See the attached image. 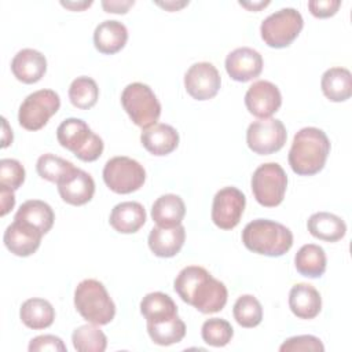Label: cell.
I'll list each match as a JSON object with an SVG mask.
<instances>
[{"label": "cell", "mask_w": 352, "mask_h": 352, "mask_svg": "<svg viewBox=\"0 0 352 352\" xmlns=\"http://www.w3.org/2000/svg\"><path fill=\"white\" fill-rule=\"evenodd\" d=\"M135 4L133 0H126V1H114V0H103L102 7L104 8L106 12H113V14H125L129 7Z\"/></svg>", "instance_id": "42"}, {"label": "cell", "mask_w": 352, "mask_h": 352, "mask_svg": "<svg viewBox=\"0 0 352 352\" xmlns=\"http://www.w3.org/2000/svg\"><path fill=\"white\" fill-rule=\"evenodd\" d=\"M72 341L78 352H103L107 346L106 334L94 323L77 327L72 334Z\"/></svg>", "instance_id": "33"}, {"label": "cell", "mask_w": 352, "mask_h": 352, "mask_svg": "<svg viewBox=\"0 0 352 352\" xmlns=\"http://www.w3.org/2000/svg\"><path fill=\"white\" fill-rule=\"evenodd\" d=\"M59 144L84 162L96 161L103 153V140L81 118H66L56 129Z\"/></svg>", "instance_id": "5"}, {"label": "cell", "mask_w": 352, "mask_h": 352, "mask_svg": "<svg viewBox=\"0 0 352 352\" xmlns=\"http://www.w3.org/2000/svg\"><path fill=\"white\" fill-rule=\"evenodd\" d=\"M19 318L26 327L33 330H43L54 323L55 309L50 301L33 297L22 302Z\"/></svg>", "instance_id": "25"}, {"label": "cell", "mask_w": 352, "mask_h": 352, "mask_svg": "<svg viewBox=\"0 0 352 352\" xmlns=\"http://www.w3.org/2000/svg\"><path fill=\"white\" fill-rule=\"evenodd\" d=\"M147 331L154 344L168 346L177 344L184 338L186 324L179 316H175L169 320L147 323Z\"/></svg>", "instance_id": "31"}, {"label": "cell", "mask_w": 352, "mask_h": 352, "mask_svg": "<svg viewBox=\"0 0 352 352\" xmlns=\"http://www.w3.org/2000/svg\"><path fill=\"white\" fill-rule=\"evenodd\" d=\"M128 40V30L124 23L113 19L100 22L94 32L95 48L106 55L121 51Z\"/></svg>", "instance_id": "23"}, {"label": "cell", "mask_w": 352, "mask_h": 352, "mask_svg": "<svg viewBox=\"0 0 352 352\" xmlns=\"http://www.w3.org/2000/svg\"><path fill=\"white\" fill-rule=\"evenodd\" d=\"M186 214L183 199L176 194H164L155 199L151 208V217L158 227H175L182 224Z\"/></svg>", "instance_id": "26"}, {"label": "cell", "mask_w": 352, "mask_h": 352, "mask_svg": "<svg viewBox=\"0 0 352 352\" xmlns=\"http://www.w3.org/2000/svg\"><path fill=\"white\" fill-rule=\"evenodd\" d=\"M0 198H1V216H6L15 205V195H14V190L0 184Z\"/></svg>", "instance_id": "41"}, {"label": "cell", "mask_w": 352, "mask_h": 352, "mask_svg": "<svg viewBox=\"0 0 352 352\" xmlns=\"http://www.w3.org/2000/svg\"><path fill=\"white\" fill-rule=\"evenodd\" d=\"M246 205L245 194L236 187H224L216 192L212 204V220L221 230L238 226Z\"/></svg>", "instance_id": "12"}, {"label": "cell", "mask_w": 352, "mask_h": 352, "mask_svg": "<svg viewBox=\"0 0 352 352\" xmlns=\"http://www.w3.org/2000/svg\"><path fill=\"white\" fill-rule=\"evenodd\" d=\"M60 198L70 205L80 206L89 202L95 192V182L89 173L80 168H73L58 183Z\"/></svg>", "instance_id": "15"}, {"label": "cell", "mask_w": 352, "mask_h": 352, "mask_svg": "<svg viewBox=\"0 0 352 352\" xmlns=\"http://www.w3.org/2000/svg\"><path fill=\"white\" fill-rule=\"evenodd\" d=\"M280 352H323L324 346L322 341L309 334L304 336H294L283 341V344L279 346Z\"/></svg>", "instance_id": "38"}, {"label": "cell", "mask_w": 352, "mask_h": 352, "mask_svg": "<svg viewBox=\"0 0 352 352\" xmlns=\"http://www.w3.org/2000/svg\"><path fill=\"white\" fill-rule=\"evenodd\" d=\"M323 95L331 102H344L352 95V76L345 67L327 69L320 80Z\"/></svg>", "instance_id": "27"}, {"label": "cell", "mask_w": 352, "mask_h": 352, "mask_svg": "<svg viewBox=\"0 0 352 352\" xmlns=\"http://www.w3.org/2000/svg\"><path fill=\"white\" fill-rule=\"evenodd\" d=\"M157 4H158L160 7H164L165 10L176 11V10H179V8L184 7V6H187V4H188V1H180V3H177V1H165V3H162V1H157Z\"/></svg>", "instance_id": "44"}, {"label": "cell", "mask_w": 352, "mask_h": 352, "mask_svg": "<svg viewBox=\"0 0 352 352\" xmlns=\"http://www.w3.org/2000/svg\"><path fill=\"white\" fill-rule=\"evenodd\" d=\"M341 6L340 0H311L308 1V8L311 14L316 18L333 16Z\"/></svg>", "instance_id": "40"}, {"label": "cell", "mask_w": 352, "mask_h": 352, "mask_svg": "<svg viewBox=\"0 0 352 352\" xmlns=\"http://www.w3.org/2000/svg\"><path fill=\"white\" fill-rule=\"evenodd\" d=\"M25 182V168L12 158L0 160V184L18 190Z\"/></svg>", "instance_id": "37"}, {"label": "cell", "mask_w": 352, "mask_h": 352, "mask_svg": "<svg viewBox=\"0 0 352 352\" xmlns=\"http://www.w3.org/2000/svg\"><path fill=\"white\" fill-rule=\"evenodd\" d=\"M29 351L30 352H37V351H59L65 352L66 345L63 344L62 338L52 336V334H44V336H37L30 340L29 342Z\"/></svg>", "instance_id": "39"}, {"label": "cell", "mask_w": 352, "mask_h": 352, "mask_svg": "<svg viewBox=\"0 0 352 352\" xmlns=\"http://www.w3.org/2000/svg\"><path fill=\"white\" fill-rule=\"evenodd\" d=\"M220 74L209 62L194 63L184 74L186 91L197 100H208L214 98L220 89Z\"/></svg>", "instance_id": "13"}, {"label": "cell", "mask_w": 352, "mask_h": 352, "mask_svg": "<svg viewBox=\"0 0 352 352\" xmlns=\"http://www.w3.org/2000/svg\"><path fill=\"white\" fill-rule=\"evenodd\" d=\"M330 153L327 135L315 126L300 129L289 151V165L300 176H312L320 172Z\"/></svg>", "instance_id": "2"}, {"label": "cell", "mask_w": 352, "mask_h": 352, "mask_svg": "<svg viewBox=\"0 0 352 352\" xmlns=\"http://www.w3.org/2000/svg\"><path fill=\"white\" fill-rule=\"evenodd\" d=\"M175 292L179 297L202 314H214L227 302V287L213 278L204 267H184L175 279Z\"/></svg>", "instance_id": "1"}, {"label": "cell", "mask_w": 352, "mask_h": 352, "mask_svg": "<svg viewBox=\"0 0 352 352\" xmlns=\"http://www.w3.org/2000/svg\"><path fill=\"white\" fill-rule=\"evenodd\" d=\"M242 242L253 253L279 257L293 246V234L286 226L278 221L256 219L245 226Z\"/></svg>", "instance_id": "3"}, {"label": "cell", "mask_w": 352, "mask_h": 352, "mask_svg": "<svg viewBox=\"0 0 352 352\" xmlns=\"http://www.w3.org/2000/svg\"><path fill=\"white\" fill-rule=\"evenodd\" d=\"M59 95L52 89H38L29 94L19 106V125L28 131L41 129L59 110Z\"/></svg>", "instance_id": "10"}, {"label": "cell", "mask_w": 352, "mask_h": 352, "mask_svg": "<svg viewBox=\"0 0 352 352\" xmlns=\"http://www.w3.org/2000/svg\"><path fill=\"white\" fill-rule=\"evenodd\" d=\"M109 223L117 232L133 234L144 226L146 210L139 202L125 201L111 209Z\"/></svg>", "instance_id": "21"}, {"label": "cell", "mask_w": 352, "mask_h": 352, "mask_svg": "<svg viewBox=\"0 0 352 352\" xmlns=\"http://www.w3.org/2000/svg\"><path fill=\"white\" fill-rule=\"evenodd\" d=\"M60 4L66 8L74 10V11H81L92 4V1H80V3H69V1H60Z\"/></svg>", "instance_id": "45"}, {"label": "cell", "mask_w": 352, "mask_h": 352, "mask_svg": "<svg viewBox=\"0 0 352 352\" xmlns=\"http://www.w3.org/2000/svg\"><path fill=\"white\" fill-rule=\"evenodd\" d=\"M245 104L250 114L258 118H270L282 104L279 88L267 80L253 82L245 94Z\"/></svg>", "instance_id": "14"}, {"label": "cell", "mask_w": 352, "mask_h": 352, "mask_svg": "<svg viewBox=\"0 0 352 352\" xmlns=\"http://www.w3.org/2000/svg\"><path fill=\"white\" fill-rule=\"evenodd\" d=\"M287 139V132L280 120L261 118L253 121L246 131L249 148L258 155H268L279 151Z\"/></svg>", "instance_id": "11"}, {"label": "cell", "mask_w": 352, "mask_h": 352, "mask_svg": "<svg viewBox=\"0 0 352 352\" xmlns=\"http://www.w3.org/2000/svg\"><path fill=\"white\" fill-rule=\"evenodd\" d=\"M226 70L232 80L246 82L260 76L263 58L258 51L250 47H239L227 55Z\"/></svg>", "instance_id": "17"}, {"label": "cell", "mask_w": 352, "mask_h": 352, "mask_svg": "<svg viewBox=\"0 0 352 352\" xmlns=\"http://www.w3.org/2000/svg\"><path fill=\"white\" fill-rule=\"evenodd\" d=\"M287 187V175L276 162L260 165L252 176V191L256 201L265 206H278L285 197Z\"/></svg>", "instance_id": "8"}, {"label": "cell", "mask_w": 352, "mask_h": 352, "mask_svg": "<svg viewBox=\"0 0 352 352\" xmlns=\"http://www.w3.org/2000/svg\"><path fill=\"white\" fill-rule=\"evenodd\" d=\"M304 26L301 14L292 7L280 8L268 15L260 25V34L271 48L289 47Z\"/></svg>", "instance_id": "7"}, {"label": "cell", "mask_w": 352, "mask_h": 352, "mask_svg": "<svg viewBox=\"0 0 352 352\" xmlns=\"http://www.w3.org/2000/svg\"><path fill=\"white\" fill-rule=\"evenodd\" d=\"M3 129H4V133H3V144L1 147H7L10 143H12V131L8 128V122L7 120L3 117Z\"/></svg>", "instance_id": "43"}, {"label": "cell", "mask_w": 352, "mask_h": 352, "mask_svg": "<svg viewBox=\"0 0 352 352\" xmlns=\"http://www.w3.org/2000/svg\"><path fill=\"white\" fill-rule=\"evenodd\" d=\"M121 104L135 125L148 128L157 124L161 104L153 89L143 82L128 84L121 94Z\"/></svg>", "instance_id": "6"}, {"label": "cell", "mask_w": 352, "mask_h": 352, "mask_svg": "<svg viewBox=\"0 0 352 352\" xmlns=\"http://www.w3.org/2000/svg\"><path fill=\"white\" fill-rule=\"evenodd\" d=\"M140 142L143 147L153 155H168L177 147L179 133L173 126L157 122L143 129Z\"/></svg>", "instance_id": "20"}, {"label": "cell", "mask_w": 352, "mask_h": 352, "mask_svg": "<svg viewBox=\"0 0 352 352\" xmlns=\"http://www.w3.org/2000/svg\"><path fill=\"white\" fill-rule=\"evenodd\" d=\"M73 168L74 165L70 161L60 158L58 155H54L51 153L40 155L36 164L38 176L51 183H58Z\"/></svg>", "instance_id": "35"}, {"label": "cell", "mask_w": 352, "mask_h": 352, "mask_svg": "<svg viewBox=\"0 0 352 352\" xmlns=\"http://www.w3.org/2000/svg\"><path fill=\"white\" fill-rule=\"evenodd\" d=\"M99 98V88L94 78L81 76L72 81L69 87V99L72 104L81 110L94 107Z\"/></svg>", "instance_id": "32"}, {"label": "cell", "mask_w": 352, "mask_h": 352, "mask_svg": "<svg viewBox=\"0 0 352 352\" xmlns=\"http://www.w3.org/2000/svg\"><path fill=\"white\" fill-rule=\"evenodd\" d=\"M234 319L242 327H256L263 319V307L260 301L252 294L238 297L232 308Z\"/></svg>", "instance_id": "34"}, {"label": "cell", "mask_w": 352, "mask_h": 352, "mask_svg": "<svg viewBox=\"0 0 352 352\" xmlns=\"http://www.w3.org/2000/svg\"><path fill=\"white\" fill-rule=\"evenodd\" d=\"M14 220L25 221L38 228L43 234H47L54 226L55 213L47 202L40 199H29L19 206Z\"/></svg>", "instance_id": "28"}, {"label": "cell", "mask_w": 352, "mask_h": 352, "mask_svg": "<svg viewBox=\"0 0 352 352\" xmlns=\"http://www.w3.org/2000/svg\"><path fill=\"white\" fill-rule=\"evenodd\" d=\"M186 228L179 224L175 227H154L148 234V248L157 257H173L184 245Z\"/></svg>", "instance_id": "19"}, {"label": "cell", "mask_w": 352, "mask_h": 352, "mask_svg": "<svg viewBox=\"0 0 352 352\" xmlns=\"http://www.w3.org/2000/svg\"><path fill=\"white\" fill-rule=\"evenodd\" d=\"M239 4H241L242 7H246V8H249V10L257 11V10H260L261 7H265V6H268V4H270V1H260V3H243V1H239Z\"/></svg>", "instance_id": "46"}, {"label": "cell", "mask_w": 352, "mask_h": 352, "mask_svg": "<svg viewBox=\"0 0 352 352\" xmlns=\"http://www.w3.org/2000/svg\"><path fill=\"white\" fill-rule=\"evenodd\" d=\"M106 186L117 194H129L139 190L146 180V170L136 160L118 155L110 158L103 168Z\"/></svg>", "instance_id": "9"}, {"label": "cell", "mask_w": 352, "mask_h": 352, "mask_svg": "<svg viewBox=\"0 0 352 352\" xmlns=\"http://www.w3.org/2000/svg\"><path fill=\"white\" fill-rule=\"evenodd\" d=\"M307 227L312 236L326 242H337L346 234L345 221L329 212L314 213L308 219Z\"/></svg>", "instance_id": "24"}, {"label": "cell", "mask_w": 352, "mask_h": 352, "mask_svg": "<svg viewBox=\"0 0 352 352\" xmlns=\"http://www.w3.org/2000/svg\"><path fill=\"white\" fill-rule=\"evenodd\" d=\"M74 307L89 323L102 326L114 319L116 304L104 285L96 279L81 280L74 290Z\"/></svg>", "instance_id": "4"}, {"label": "cell", "mask_w": 352, "mask_h": 352, "mask_svg": "<svg viewBox=\"0 0 352 352\" xmlns=\"http://www.w3.org/2000/svg\"><path fill=\"white\" fill-rule=\"evenodd\" d=\"M201 336L208 345L219 348L227 345L231 341L234 336V329L226 319L212 318L204 322Z\"/></svg>", "instance_id": "36"}, {"label": "cell", "mask_w": 352, "mask_h": 352, "mask_svg": "<svg viewBox=\"0 0 352 352\" xmlns=\"http://www.w3.org/2000/svg\"><path fill=\"white\" fill-rule=\"evenodd\" d=\"M140 312L147 323H157L177 316V305L168 294L153 292L146 294L140 301Z\"/></svg>", "instance_id": "29"}, {"label": "cell", "mask_w": 352, "mask_h": 352, "mask_svg": "<svg viewBox=\"0 0 352 352\" xmlns=\"http://www.w3.org/2000/svg\"><path fill=\"white\" fill-rule=\"evenodd\" d=\"M289 307L300 319H314L322 309L319 292L308 283H297L290 289Z\"/></svg>", "instance_id": "22"}, {"label": "cell", "mask_w": 352, "mask_h": 352, "mask_svg": "<svg viewBox=\"0 0 352 352\" xmlns=\"http://www.w3.org/2000/svg\"><path fill=\"white\" fill-rule=\"evenodd\" d=\"M11 72L15 78L23 84H34L44 77L47 72V59L37 50L23 48L12 58Z\"/></svg>", "instance_id": "18"}, {"label": "cell", "mask_w": 352, "mask_h": 352, "mask_svg": "<svg viewBox=\"0 0 352 352\" xmlns=\"http://www.w3.org/2000/svg\"><path fill=\"white\" fill-rule=\"evenodd\" d=\"M43 235L44 234L38 228L25 221L14 220L6 228L3 241L6 248L12 254L19 257H28L38 249Z\"/></svg>", "instance_id": "16"}, {"label": "cell", "mask_w": 352, "mask_h": 352, "mask_svg": "<svg viewBox=\"0 0 352 352\" xmlns=\"http://www.w3.org/2000/svg\"><path fill=\"white\" fill-rule=\"evenodd\" d=\"M296 270L307 278H319L324 274L327 258L323 248L315 243H307L298 249L294 256Z\"/></svg>", "instance_id": "30"}]
</instances>
